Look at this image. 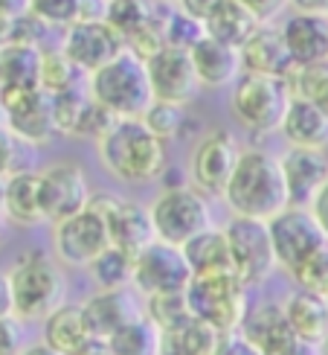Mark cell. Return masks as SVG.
<instances>
[{
	"label": "cell",
	"instance_id": "1",
	"mask_svg": "<svg viewBox=\"0 0 328 355\" xmlns=\"http://www.w3.org/2000/svg\"><path fill=\"white\" fill-rule=\"evenodd\" d=\"M99 164L125 184H148L166 172V140H160L143 116L113 120L96 140Z\"/></svg>",
	"mask_w": 328,
	"mask_h": 355
},
{
	"label": "cell",
	"instance_id": "2",
	"mask_svg": "<svg viewBox=\"0 0 328 355\" xmlns=\"http://www.w3.org/2000/svg\"><path fill=\"white\" fill-rule=\"evenodd\" d=\"M221 198L235 216L271 221L285 207H291L282 160L264 149H244Z\"/></svg>",
	"mask_w": 328,
	"mask_h": 355
},
{
	"label": "cell",
	"instance_id": "3",
	"mask_svg": "<svg viewBox=\"0 0 328 355\" xmlns=\"http://www.w3.org/2000/svg\"><path fill=\"white\" fill-rule=\"evenodd\" d=\"M87 91L105 111L116 120L125 116H143L154 102L152 79H148L145 58L134 50H122L108 64H102L87 76Z\"/></svg>",
	"mask_w": 328,
	"mask_h": 355
},
{
	"label": "cell",
	"instance_id": "4",
	"mask_svg": "<svg viewBox=\"0 0 328 355\" xmlns=\"http://www.w3.org/2000/svg\"><path fill=\"white\" fill-rule=\"evenodd\" d=\"M291 99L288 79L244 70L230 91V111L253 135H273L282 128Z\"/></svg>",
	"mask_w": 328,
	"mask_h": 355
},
{
	"label": "cell",
	"instance_id": "5",
	"mask_svg": "<svg viewBox=\"0 0 328 355\" xmlns=\"http://www.w3.org/2000/svg\"><path fill=\"white\" fill-rule=\"evenodd\" d=\"M15 315L21 320H44L53 309L62 306L64 277L55 262L41 250H26L9 268Z\"/></svg>",
	"mask_w": 328,
	"mask_h": 355
},
{
	"label": "cell",
	"instance_id": "6",
	"mask_svg": "<svg viewBox=\"0 0 328 355\" xmlns=\"http://www.w3.org/2000/svg\"><path fill=\"white\" fill-rule=\"evenodd\" d=\"M148 210H152L157 239L177 245V248H183L189 239H195L198 233L215 227L210 198H206V192L198 187H186V184L166 187L152 201Z\"/></svg>",
	"mask_w": 328,
	"mask_h": 355
},
{
	"label": "cell",
	"instance_id": "7",
	"mask_svg": "<svg viewBox=\"0 0 328 355\" xmlns=\"http://www.w3.org/2000/svg\"><path fill=\"white\" fill-rule=\"evenodd\" d=\"M244 283L235 271H212V274H195L186 286V297L192 315L206 320L218 332H235L242 329V320L247 315L244 300Z\"/></svg>",
	"mask_w": 328,
	"mask_h": 355
},
{
	"label": "cell",
	"instance_id": "8",
	"mask_svg": "<svg viewBox=\"0 0 328 355\" xmlns=\"http://www.w3.org/2000/svg\"><path fill=\"white\" fill-rule=\"evenodd\" d=\"M224 233H227V242H230L233 268L242 277L244 286H262L279 268L271 225L264 218L233 213V218L224 225Z\"/></svg>",
	"mask_w": 328,
	"mask_h": 355
},
{
	"label": "cell",
	"instance_id": "9",
	"mask_svg": "<svg viewBox=\"0 0 328 355\" xmlns=\"http://www.w3.org/2000/svg\"><path fill=\"white\" fill-rule=\"evenodd\" d=\"M0 108H3L6 128L21 143L44 146L53 140V135H58L53 94L44 87H3Z\"/></svg>",
	"mask_w": 328,
	"mask_h": 355
},
{
	"label": "cell",
	"instance_id": "10",
	"mask_svg": "<svg viewBox=\"0 0 328 355\" xmlns=\"http://www.w3.org/2000/svg\"><path fill=\"white\" fill-rule=\"evenodd\" d=\"M271 236H273V250L276 262L293 274L302 262H308L320 248L328 245V236L320 227V221L311 213V207H285L279 216L271 221Z\"/></svg>",
	"mask_w": 328,
	"mask_h": 355
},
{
	"label": "cell",
	"instance_id": "11",
	"mask_svg": "<svg viewBox=\"0 0 328 355\" xmlns=\"http://www.w3.org/2000/svg\"><path fill=\"white\" fill-rule=\"evenodd\" d=\"M55 254L64 265H73V268H87L102 250L111 248V233H108V221L102 207L91 198V204L84 210L73 213L70 218L58 221L55 233Z\"/></svg>",
	"mask_w": 328,
	"mask_h": 355
},
{
	"label": "cell",
	"instance_id": "12",
	"mask_svg": "<svg viewBox=\"0 0 328 355\" xmlns=\"http://www.w3.org/2000/svg\"><path fill=\"white\" fill-rule=\"evenodd\" d=\"M192 265L183 254V248L154 239L134 257V288L143 297L163 291H186L192 283Z\"/></svg>",
	"mask_w": 328,
	"mask_h": 355
},
{
	"label": "cell",
	"instance_id": "13",
	"mask_svg": "<svg viewBox=\"0 0 328 355\" xmlns=\"http://www.w3.org/2000/svg\"><path fill=\"white\" fill-rule=\"evenodd\" d=\"M62 50L82 73L91 76L93 70L108 64L125 50V38L105 18H79L67 26Z\"/></svg>",
	"mask_w": 328,
	"mask_h": 355
},
{
	"label": "cell",
	"instance_id": "14",
	"mask_svg": "<svg viewBox=\"0 0 328 355\" xmlns=\"http://www.w3.org/2000/svg\"><path fill=\"white\" fill-rule=\"evenodd\" d=\"M145 64H148V79H152L154 99L186 105L203 87L195 64H192V53L183 47L166 44V47H160L157 53L148 55Z\"/></svg>",
	"mask_w": 328,
	"mask_h": 355
},
{
	"label": "cell",
	"instance_id": "15",
	"mask_svg": "<svg viewBox=\"0 0 328 355\" xmlns=\"http://www.w3.org/2000/svg\"><path fill=\"white\" fill-rule=\"evenodd\" d=\"M238 157H242V149L227 128L210 131L192 152V184L206 196H224Z\"/></svg>",
	"mask_w": 328,
	"mask_h": 355
},
{
	"label": "cell",
	"instance_id": "16",
	"mask_svg": "<svg viewBox=\"0 0 328 355\" xmlns=\"http://www.w3.org/2000/svg\"><path fill=\"white\" fill-rule=\"evenodd\" d=\"M87 204H91V189H87L82 166L55 164L47 172H41V207L50 225L70 218L73 213L84 210Z\"/></svg>",
	"mask_w": 328,
	"mask_h": 355
},
{
	"label": "cell",
	"instance_id": "17",
	"mask_svg": "<svg viewBox=\"0 0 328 355\" xmlns=\"http://www.w3.org/2000/svg\"><path fill=\"white\" fill-rule=\"evenodd\" d=\"M53 111H55V128L58 135L79 137V140H99L116 120L111 111H105L91 96V91L70 87V91L53 94Z\"/></svg>",
	"mask_w": 328,
	"mask_h": 355
},
{
	"label": "cell",
	"instance_id": "18",
	"mask_svg": "<svg viewBox=\"0 0 328 355\" xmlns=\"http://www.w3.org/2000/svg\"><path fill=\"white\" fill-rule=\"evenodd\" d=\"M93 201L102 207V213H105L111 245L137 257L143 248H148L157 239L152 210H145L143 204L131 201V198H116V196H96Z\"/></svg>",
	"mask_w": 328,
	"mask_h": 355
},
{
	"label": "cell",
	"instance_id": "19",
	"mask_svg": "<svg viewBox=\"0 0 328 355\" xmlns=\"http://www.w3.org/2000/svg\"><path fill=\"white\" fill-rule=\"evenodd\" d=\"M82 312L87 318L91 332L96 335V341H108L125 323L145 315V309H140L137 297L128 288H99L82 303Z\"/></svg>",
	"mask_w": 328,
	"mask_h": 355
},
{
	"label": "cell",
	"instance_id": "20",
	"mask_svg": "<svg viewBox=\"0 0 328 355\" xmlns=\"http://www.w3.org/2000/svg\"><path fill=\"white\" fill-rule=\"evenodd\" d=\"M282 35L296 67L317 64L328 58V12L296 9L282 24Z\"/></svg>",
	"mask_w": 328,
	"mask_h": 355
},
{
	"label": "cell",
	"instance_id": "21",
	"mask_svg": "<svg viewBox=\"0 0 328 355\" xmlns=\"http://www.w3.org/2000/svg\"><path fill=\"white\" fill-rule=\"evenodd\" d=\"M282 160V172H285L288 196L293 207H311L314 196L328 181V160L317 149H300V146H288Z\"/></svg>",
	"mask_w": 328,
	"mask_h": 355
},
{
	"label": "cell",
	"instance_id": "22",
	"mask_svg": "<svg viewBox=\"0 0 328 355\" xmlns=\"http://www.w3.org/2000/svg\"><path fill=\"white\" fill-rule=\"evenodd\" d=\"M189 53H192V64H195V70H198L201 85L212 87V91L233 87L235 79L244 73L242 50L233 47V44H224L218 38L203 35Z\"/></svg>",
	"mask_w": 328,
	"mask_h": 355
},
{
	"label": "cell",
	"instance_id": "23",
	"mask_svg": "<svg viewBox=\"0 0 328 355\" xmlns=\"http://www.w3.org/2000/svg\"><path fill=\"white\" fill-rule=\"evenodd\" d=\"M242 62L247 73H267V76H282V79H288L296 70L285 35H282V26L276 24H262L250 35V41L242 47Z\"/></svg>",
	"mask_w": 328,
	"mask_h": 355
},
{
	"label": "cell",
	"instance_id": "24",
	"mask_svg": "<svg viewBox=\"0 0 328 355\" xmlns=\"http://www.w3.org/2000/svg\"><path fill=\"white\" fill-rule=\"evenodd\" d=\"M279 131L288 140V146L322 152L328 149V111L311 99L293 96Z\"/></svg>",
	"mask_w": 328,
	"mask_h": 355
},
{
	"label": "cell",
	"instance_id": "25",
	"mask_svg": "<svg viewBox=\"0 0 328 355\" xmlns=\"http://www.w3.org/2000/svg\"><path fill=\"white\" fill-rule=\"evenodd\" d=\"M44 341L53 344L67 355H82L96 344V335L87 327V318L82 306H67L62 303L58 309L44 318Z\"/></svg>",
	"mask_w": 328,
	"mask_h": 355
},
{
	"label": "cell",
	"instance_id": "26",
	"mask_svg": "<svg viewBox=\"0 0 328 355\" xmlns=\"http://www.w3.org/2000/svg\"><path fill=\"white\" fill-rule=\"evenodd\" d=\"M3 216L24 227H35L41 221H47L41 207V172L15 169L12 175H6Z\"/></svg>",
	"mask_w": 328,
	"mask_h": 355
},
{
	"label": "cell",
	"instance_id": "27",
	"mask_svg": "<svg viewBox=\"0 0 328 355\" xmlns=\"http://www.w3.org/2000/svg\"><path fill=\"white\" fill-rule=\"evenodd\" d=\"M262 26V21L253 15L242 0H221V3L203 18V29L210 38H218L224 44L242 50L250 41V35Z\"/></svg>",
	"mask_w": 328,
	"mask_h": 355
},
{
	"label": "cell",
	"instance_id": "28",
	"mask_svg": "<svg viewBox=\"0 0 328 355\" xmlns=\"http://www.w3.org/2000/svg\"><path fill=\"white\" fill-rule=\"evenodd\" d=\"M285 315L291 320L293 332L300 335L302 341H311L320 347V341L328 335V297L320 291L300 286V291H293L288 297Z\"/></svg>",
	"mask_w": 328,
	"mask_h": 355
},
{
	"label": "cell",
	"instance_id": "29",
	"mask_svg": "<svg viewBox=\"0 0 328 355\" xmlns=\"http://www.w3.org/2000/svg\"><path fill=\"white\" fill-rule=\"evenodd\" d=\"M221 332L201 318H186L169 329H160V355H212Z\"/></svg>",
	"mask_w": 328,
	"mask_h": 355
},
{
	"label": "cell",
	"instance_id": "30",
	"mask_svg": "<svg viewBox=\"0 0 328 355\" xmlns=\"http://www.w3.org/2000/svg\"><path fill=\"white\" fill-rule=\"evenodd\" d=\"M44 53L29 41L0 44V79L3 87H41Z\"/></svg>",
	"mask_w": 328,
	"mask_h": 355
},
{
	"label": "cell",
	"instance_id": "31",
	"mask_svg": "<svg viewBox=\"0 0 328 355\" xmlns=\"http://www.w3.org/2000/svg\"><path fill=\"white\" fill-rule=\"evenodd\" d=\"M183 254L192 265V274H212V271H235L233 268V254L227 233L210 227L198 233L195 239H189L183 245Z\"/></svg>",
	"mask_w": 328,
	"mask_h": 355
},
{
	"label": "cell",
	"instance_id": "32",
	"mask_svg": "<svg viewBox=\"0 0 328 355\" xmlns=\"http://www.w3.org/2000/svg\"><path fill=\"white\" fill-rule=\"evenodd\" d=\"M105 344L116 355H160V327L148 315H140L113 332Z\"/></svg>",
	"mask_w": 328,
	"mask_h": 355
},
{
	"label": "cell",
	"instance_id": "33",
	"mask_svg": "<svg viewBox=\"0 0 328 355\" xmlns=\"http://www.w3.org/2000/svg\"><path fill=\"white\" fill-rule=\"evenodd\" d=\"M87 271L99 288H128L134 286V254L111 245L87 265Z\"/></svg>",
	"mask_w": 328,
	"mask_h": 355
},
{
	"label": "cell",
	"instance_id": "34",
	"mask_svg": "<svg viewBox=\"0 0 328 355\" xmlns=\"http://www.w3.org/2000/svg\"><path fill=\"white\" fill-rule=\"evenodd\" d=\"M82 76H87V73H82L73 64L64 50L44 53V62H41V87L44 91H50V94L70 91V87H79Z\"/></svg>",
	"mask_w": 328,
	"mask_h": 355
},
{
	"label": "cell",
	"instance_id": "35",
	"mask_svg": "<svg viewBox=\"0 0 328 355\" xmlns=\"http://www.w3.org/2000/svg\"><path fill=\"white\" fill-rule=\"evenodd\" d=\"M288 85H291L293 96L311 99L328 111V58L325 62H317V64L296 67L288 76Z\"/></svg>",
	"mask_w": 328,
	"mask_h": 355
},
{
	"label": "cell",
	"instance_id": "36",
	"mask_svg": "<svg viewBox=\"0 0 328 355\" xmlns=\"http://www.w3.org/2000/svg\"><path fill=\"white\" fill-rule=\"evenodd\" d=\"M145 315L152 318L160 329H169L174 323L192 318L186 291H163V294H148L145 297Z\"/></svg>",
	"mask_w": 328,
	"mask_h": 355
},
{
	"label": "cell",
	"instance_id": "37",
	"mask_svg": "<svg viewBox=\"0 0 328 355\" xmlns=\"http://www.w3.org/2000/svg\"><path fill=\"white\" fill-rule=\"evenodd\" d=\"M143 120L160 140H174V137H181V131L186 125V114H183V105H177V102L154 99L152 108L143 114Z\"/></svg>",
	"mask_w": 328,
	"mask_h": 355
},
{
	"label": "cell",
	"instance_id": "38",
	"mask_svg": "<svg viewBox=\"0 0 328 355\" xmlns=\"http://www.w3.org/2000/svg\"><path fill=\"white\" fill-rule=\"evenodd\" d=\"M203 35H206V29H203V21L201 18L183 12L181 6H172L169 9V18H166V44H172V47L192 50Z\"/></svg>",
	"mask_w": 328,
	"mask_h": 355
},
{
	"label": "cell",
	"instance_id": "39",
	"mask_svg": "<svg viewBox=\"0 0 328 355\" xmlns=\"http://www.w3.org/2000/svg\"><path fill=\"white\" fill-rule=\"evenodd\" d=\"M29 15L44 26H70L84 15V0H29Z\"/></svg>",
	"mask_w": 328,
	"mask_h": 355
},
{
	"label": "cell",
	"instance_id": "40",
	"mask_svg": "<svg viewBox=\"0 0 328 355\" xmlns=\"http://www.w3.org/2000/svg\"><path fill=\"white\" fill-rule=\"evenodd\" d=\"M291 277H293L302 288L320 291V294H325V297H328V245L320 248L308 262H302Z\"/></svg>",
	"mask_w": 328,
	"mask_h": 355
},
{
	"label": "cell",
	"instance_id": "41",
	"mask_svg": "<svg viewBox=\"0 0 328 355\" xmlns=\"http://www.w3.org/2000/svg\"><path fill=\"white\" fill-rule=\"evenodd\" d=\"M24 347V327L18 315L0 318V355H21Z\"/></svg>",
	"mask_w": 328,
	"mask_h": 355
},
{
	"label": "cell",
	"instance_id": "42",
	"mask_svg": "<svg viewBox=\"0 0 328 355\" xmlns=\"http://www.w3.org/2000/svg\"><path fill=\"white\" fill-rule=\"evenodd\" d=\"M212 355H264V352L253 344L242 329H235V332H221Z\"/></svg>",
	"mask_w": 328,
	"mask_h": 355
},
{
	"label": "cell",
	"instance_id": "43",
	"mask_svg": "<svg viewBox=\"0 0 328 355\" xmlns=\"http://www.w3.org/2000/svg\"><path fill=\"white\" fill-rule=\"evenodd\" d=\"M18 146H21V140L6 128V123H0V175H12L15 172Z\"/></svg>",
	"mask_w": 328,
	"mask_h": 355
},
{
	"label": "cell",
	"instance_id": "44",
	"mask_svg": "<svg viewBox=\"0 0 328 355\" xmlns=\"http://www.w3.org/2000/svg\"><path fill=\"white\" fill-rule=\"evenodd\" d=\"M242 3L256 15L262 24H273L282 12L291 6V0H242Z\"/></svg>",
	"mask_w": 328,
	"mask_h": 355
},
{
	"label": "cell",
	"instance_id": "45",
	"mask_svg": "<svg viewBox=\"0 0 328 355\" xmlns=\"http://www.w3.org/2000/svg\"><path fill=\"white\" fill-rule=\"evenodd\" d=\"M311 213H314V218L320 221V227L328 236V181L322 184V189L314 196V201H311Z\"/></svg>",
	"mask_w": 328,
	"mask_h": 355
},
{
	"label": "cell",
	"instance_id": "46",
	"mask_svg": "<svg viewBox=\"0 0 328 355\" xmlns=\"http://www.w3.org/2000/svg\"><path fill=\"white\" fill-rule=\"evenodd\" d=\"M15 315V294H12V279L9 271H0V318Z\"/></svg>",
	"mask_w": 328,
	"mask_h": 355
},
{
	"label": "cell",
	"instance_id": "47",
	"mask_svg": "<svg viewBox=\"0 0 328 355\" xmlns=\"http://www.w3.org/2000/svg\"><path fill=\"white\" fill-rule=\"evenodd\" d=\"M221 3V0H181V3H177V6H181L183 12H189V15H195V18H206V15H210L215 6Z\"/></svg>",
	"mask_w": 328,
	"mask_h": 355
},
{
	"label": "cell",
	"instance_id": "48",
	"mask_svg": "<svg viewBox=\"0 0 328 355\" xmlns=\"http://www.w3.org/2000/svg\"><path fill=\"white\" fill-rule=\"evenodd\" d=\"M0 12L12 15V18H21L29 12V0H0Z\"/></svg>",
	"mask_w": 328,
	"mask_h": 355
},
{
	"label": "cell",
	"instance_id": "49",
	"mask_svg": "<svg viewBox=\"0 0 328 355\" xmlns=\"http://www.w3.org/2000/svg\"><path fill=\"white\" fill-rule=\"evenodd\" d=\"M21 355H67V352L55 349L53 344H47V341H44V344H35V347H26Z\"/></svg>",
	"mask_w": 328,
	"mask_h": 355
},
{
	"label": "cell",
	"instance_id": "50",
	"mask_svg": "<svg viewBox=\"0 0 328 355\" xmlns=\"http://www.w3.org/2000/svg\"><path fill=\"white\" fill-rule=\"evenodd\" d=\"M296 9H308V12H328V0H291Z\"/></svg>",
	"mask_w": 328,
	"mask_h": 355
},
{
	"label": "cell",
	"instance_id": "51",
	"mask_svg": "<svg viewBox=\"0 0 328 355\" xmlns=\"http://www.w3.org/2000/svg\"><path fill=\"white\" fill-rule=\"evenodd\" d=\"M82 355H116V352H113V349H111L105 341H96L91 349H87V352H82Z\"/></svg>",
	"mask_w": 328,
	"mask_h": 355
},
{
	"label": "cell",
	"instance_id": "52",
	"mask_svg": "<svg viewBox=\"0 0 328 355\" xmlns=\"http://www.w3.org/2000/svg\"><path fill=\"white\" fill-rule=\"evenodd\" d=\"M3 201H6V175H0V216H3Z\"/></svg>",
	"mask_w": 328,
	"mask_h": 355
},
{
	"label": "cell",
	"instance_id": "53",
	"mask_svg": "<svg viewBox=\"0 0 328 355\" xmlns=\"http://www.w3.org/2000/svg\"><path fill=\"white\" fill-rule=\"evenodd\" d=\"M320 355H328V335H325L322 341H320Z\"/></svg>",
	"mask_w": 328,
	"mask_h": 355
},
{
	"label": "cell",
	"instance_id": "54",
	"mask_svg": "<svg viewBox=\"0 0 328 355\" xmlns=\"http://www.w3.org/2000/svg\"><path fill=\"white\" fill-rule=\"evenodd\" d=\"M0 245H3V216H0Z\"/></svg>",
	"mask_w": 328,
	"mask_h": 355
},
{
	"label": "cell",
	"instance_id": "55",
	"mask_svg": "<svg viewBox=\"0 0 328 355\" xmlns=\"http://www.w3.org/2000/svg\"><path fill=\"white\" fill-rule=\"evenodd\" d=\"M163 3H174V6H177V3H181V0H163Z\"/></svg>",
	"mask_w": 328,
	"mask_h": 355
},
{
	"label": "cell",
	"instance_id": "56",
	"mask_svg": "<svg viewBox=\"0 0 328 355\" xmlns=\"http://www.w3.org/2000/svg\"><path fill=\"white\" fill-rule=\"evenodd\" d=\"M0 111H3V108H0Z\"/></svg>",
	"mask_w": 328,
	"mask_h": 355
}]
</instances>
